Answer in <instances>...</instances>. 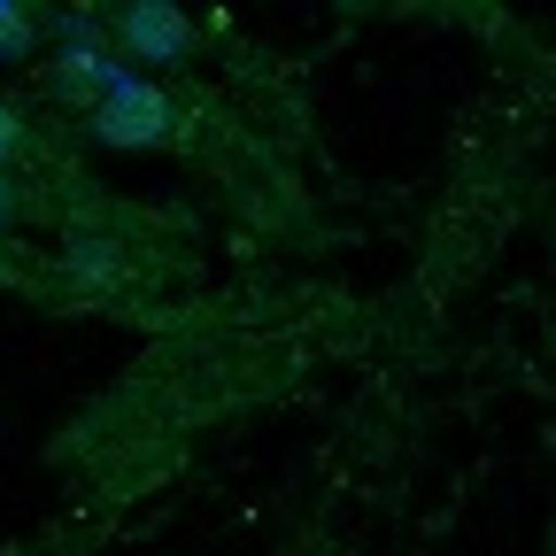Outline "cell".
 Here are the masks:
<instances>
[{
	"label": "cell",
	"mask_w": 556,
	"mask_h": 556,
	"mask_svg": "<svg viewBox=\"0 0 556 556\" xmlns=\"http://www.w3.org/2000/svg\"><path fill=\"white\" fill-rule=\"evenodd\" d=\"M39 47V24H31V9L24 0H0V62H24Z\"/></svg>",
	"instance_id": "277c9868"
},
{
	"label": "cell",
	"mask_w": 556,
	"mask_h": 556,
	"mask_svg": "<svg viewBox=\"0 0 556 556\" xmlns=\"http://www.w3.org/2000/svg\"><path fill=\"white\" fill-rule=\"evenodd\" d=\"M16 148H24V116H16L9 101H0V163H9Z\"/></svg>",
	"instance_id": "5b68a950"
},
{
	"label": "cell",
	"mask_w": 556,
	"mask_h": 556,
	"mask_svg": "<svg viewBox=\"0 0 556 556\" xmlns=\"http://www.w3.org/2000/svg\"><path fill=\"white\" fill-rule=\"evenodd\" d=\"M193 16L170 9V0H131V9L116 16V47L109 54H131V62H186L193 54Z\"/></svg>",
	"instance_id": "7a4b0ae2"
},
{
	"label": "cell",
	"mask_w": 556,
	"mask_h": 556,
	"mask_svg": "<svg viewBox=\"0 0 556 556\" xmlns=\"http://www.w3.org/2000/svg\"><path fill=\"white\" fill-rule=\"evenodd\" d=\"M16 217V186H9V170H0V225Z\"/></svg>",
	"instance_id": "8992f818"
},
{
	"label": "cell",
	"mask_w": 556,
	"mask_h": 556,
	"mask_svg": "<svg viewBox=\"0 0 556 556\" xmlns=\"http://www.w3.org/2000/svg\"><path fill=\"white\" fill-rule=\"evenodd\" d=\"M170 131H178V109H170V93L155 78H124L109 101H93V139L116 148V155H148Z\"/></svg>",
	"instance_id": "6da1fadb"
},
{
	"label": "cell",
	"mask_w": 556,
	"mask_h": 556,
	"mask_svg": "<svg viewBox=\"0 0 556 556\" xmlns=\"http://www.w3.org/2000/svg\"><path fill=\"white\" fill-rule=\"evenodd\" d=\"M54 86H62V101L93 109V101H109V93L124 86V62H116L101 39H78V47H62V62H54Z\"/></svg>",
	"instance_id": "3957f363"
}]
</instances>
